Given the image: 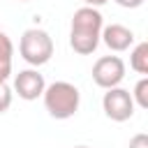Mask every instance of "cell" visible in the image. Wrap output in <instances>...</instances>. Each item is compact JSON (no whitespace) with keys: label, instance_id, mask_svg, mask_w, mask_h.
<instances>
[{"label":"cell","instance_id":"1","mask_svg":"<svg viewBox=\"0 0 148 148\" xmlns=\"http://www.w3.org/2000/svg\"><path fill=\"white\" fill-rule=\"evenodd\" d=\"M104 28V18L97 7H81L72 16L69 28V46L79 56H90L99 46V35Z\"/></svg>","mask_w":148,"mask_h":148},{"label":"cell","instance_id":"2","mask_svg":"<svg viewBox=\"0 0 148 148\" xmlns=\"http://www.w3.org/2000/svg\"><path fill=\"white\" fill-rule=\"evenodd\" d=\"M42 97H44V106H46L49 116L56 118V120L72 118L79 111V104H81V92L69 81H53V83H49L44 88Z\"/></svg>","mask_w":148,"mask_h":148},{"label":"cell","instance_id":"3","mask_svg":"<svg viewBox=\"0 0 148 148\" xmlns=\"http://www.w3.org/2000/svg\"><path fill=\"white\" fill-rule=\"evenodd\" d=\"M18 53L21 58L32 65V67H42L51 60L53 56V39L46 30L42 28H28L23 35H21V42H18Z\"/></svg>","mask_w":148,"mask_h":148},{"label":"cell","instance_id":"4","mask_svg":"<svg viewBox=\"0 0 148 148\" xmlns=\"http://www.w3.org/2000/svg\"><path fill=\"white\" fill-rule=\"evenodd\" d=\"M102 109L106 113V118H111L113 123H125L134 116V99L132 92L116 86V88H106L104 97H102Z\"/></svg>","mask_w":148,"mask_h":148},{"label":"cell","instance_id":"5","mask_svg":"<svg viewBox=\"0 0 148 148\" xmlns=\"http://www.w3.org/2000/svg\"><path fill=\"white\" fill-rule=\"evenodd\" d=\"M125 79V62L118 56H102L92 65V81L99 88H116Z\"/></svg>","mask_w":148,"mask_h":148},{"label":"cell","instance_id":"6","mask_svg":"<svg viewBox=\"0 0 148 148\" xmlns=\"http://www.w3.org/2000/svg\"><path fill=\"white\" fill-rule=\"evenodd\" d=\"M44 88H46V81L37 69H21L14 79V92L25 102H32V99L42 97Z\"/></svg>","mask_w":148,"mask_h":148},{"label":"cell","instance_id":"7","mask_svg":"<svg viewBox=\"0 0 148 148\" xmlns=\"http://www.w3.org/2000/svg\"><path fill=\"white\" fill-rule=\"evenodd\" d=\"M99 39L116 53L120 51H127L132 44H134V32L127 28V25H120V23H111V25H104L102 28V35Z\"/></svg>","mask_w":148,"mask_h":148},{"label":"cell","instance_id":"8","mask_svg":"<svg viewBox=\"0 0 148 148\" xmlns=\"http://www.w3.org/2000/svg\"><path fill=\"white\" fill-rule=\"evenodd\" d=\"M12 56H14V44L0 30V83H7L12 74Z\"/></svg>","mask_w":148,"mask_h":148},{"label":"cell","instance_id":"9","mask_svg":"<svg viewBox=\"0 0 148 148\" xmlns=\"http://www.w3.org/2000/svg\"><path fill=\"white\" fill-rule=\"evenodd\" d=\"M130 67L139 74H148V42H139L130 53Z\"/></svg>","mask_w":148,"mask_h":148},{"label":"cell","instance_id":"10","mask_svg":"<svg viewBox=\"0 0 148 148\" xmlns=\"http://www.w3.org/2000/svg\"><path fill=\"white\" fill-rule=\"evenodd\" d=\"M132 99H134V104H139L141 109H148V79H146V76L134 86Z\"/></svg>","mask_w":148,"mask_h":148},{"label":"cell","instance_id":"11","mask_svg":"<svg viewBox=\"0 0 148 148\" xmlns=\"http://www.w3.org/2000/svg\"><path fill=\"white\" fill-rule=\"evenodd\" d=\"M12 106V90L7 83H0V113H5Z\"/></svg>","mask_w":148,"mask_h":148},{"label":"cell","instance_id":"12","mask_svg":"<svg viewBox=\"0 0 148 148\" xmlns=\"http://www.w3.org/2000/svg\"><path fill=\"white\" fill-rule=\"evenodd\" d=\"M130 148H148V136H146L143 132L134 134V136L130 139Z\"/></svg>","mask_w":148,"mask_h":148},{"label":"cell","instance_id":"13","mask_svg":"<svg viewBox=\"0 0 148 148\" xmlns=\"http://www.w3.org/2000/svg\"><path fill=\"white\" fill-rule=\"evenodd\" d=\"M120 7H125V9H136V7H141L146 0H116Z\"/></svg>","mask_w":148,"mask_h":148},{"label":"cell","instance_id":"14","mask_svg":"<svg viewBox=\"0 0 148 148\" xmlns=\"http://www.w3.org/2000/svg\"><path fill=\"white\" fill-rule=\"evenodd\" d=\"M88 7H102V5H106L109 0H83Z\"/></svg>","mask_w":148,"mask_h":148},{"label":"cell","instance_id":"15","mask_svg":"<svg viewBox=\"0 0 148 148\" xmlns=\"http://www.w3.org/2000/svg\"><path fill=\"white\" fill-rule=\"evenodd\" d=\"M74 148H90V146H74Z\"/></svg>","mask_w":148,"mask_h":148},{"label":"cell","instance_id":"16","mask_svg":"<svg viewBox=\"0 0 148 148\" xmlns=\"http://www.w3.org/2000/svg\"><path fill=\"white\" fill-rule=\"evenodd\" d=\"M18 2H30V0H18Z\"/></svg>","mask_w":148,"mask_h":148}]
</instances>
